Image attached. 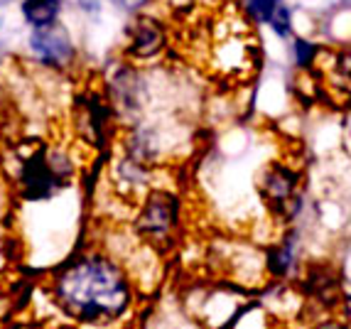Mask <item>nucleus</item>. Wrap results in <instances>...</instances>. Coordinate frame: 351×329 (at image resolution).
<instances>
[{"mask_svg":"<svg viewBox=\"0 0 351 329\" xmlns=\"http://www.w3.org/2000/svg\"><path fill=\"white\" fill-rule=\"evenodd\" d=\"M315 69L322 71V88L339 103H349L351 99V49H332L322 52Z\"/></svg>","mask_w":351,"mask_h":329,"instance_id":"20e7f679","label":"nucleus"},{"mask_svg":"<svg viewBox=\"0 0 351 329\" xmlns=\"http://www.w3.org/2000/svg\"><path fill=\"white\" fill-rule=\"evenodd\" d=\"M116 3L121 8H125V10H141V8H145L152 0H116Z\"/></svg>","mask_w":351,"mask_h":329,"instance_id":"2eb2a0df","label":"nucleus"},{"mask_svg":"<svg viewBox=\"0 0 351 329\" xmlns=\"http://www.w3.org/2000/svg\"><path fill=\"white\" fill-rule=\"evenodd\" d=\"M282 0H243V12L248 15V20L253 23H265L268 25L270 15L276 12V8Z\"/></svg>","mask_w":351,"mask_h":329,"instance_id":"ddd939ff","label":"nucleus"},{"mask_svg":"<svg viewBox=\"0 0 351 329\" xmlns=\"http://www.w3.org/2000/svg\"><path fill=\"white\" fill-rule=\"evenodd\" d=\"M302 288L315 302L334 307L339 300H344V295L339 290V278L334 273L332 265L327 263H315L302 271Z\"/></svg>","mask_w":351,"mask_h":329,"instance_id":"0eeeda50","label":"nucleus"},{"mask_svg":"<svg viewBox=\"0 0 351 329\" xmlns=\"http://www.w3.org/2000/svg\"><path fill=\"white\" fill-rule=\"evenodd\" d=\"M29 45L35 54L52 66H64L74 57V45L64 27L59 25H47V27H37L29 37Z\"/></svg>","mask_w":351,"mask_h":329,"instance_id":"423d86ee","label":"nucleus"},{"mask_svg":"<svg viewBox=\"0 0 351 329\" xmlns=\"http://www.w3.org/2000/svg\"><path fill=\"white\" fill-rule=\"evenodd\" d=\"M66 172L69 170H57V164H54V160H49L47 153H37L35 158L23 167L25 192H27V197H32V199L49 197L59 184L64 182Z\"/></svg>","mask_w":351,"mask_h":329,"instance_id":"39448f33","label":"nucleus"},{"mask_svg":"<svg viewBox=\"0 0 351 329\" xmlns=\"http://www.w3.org/2000/svg\"><path fill=\"white\" fill-rule=\"evenodd\" d=\"M310 329H351V327L349 322H341V319H322V322H317Z\"/></svg>","mask_w":351,"mask_h":329,"instance_id":"4468645a","label":"nucleus"},{"mask_svg":"<svg viewBox=\"0 0 351 329\" xmlns=\"http://www.w3.org/2000/svg\"><path fill=\"white\" fill-rule=\"evenodd\" d=\"M293 49H295V64L302 71H315L317 62H319V57L324 52L317 42L307 40V37H295Z\"/></svg>","mask_w":351,"mask_h":329,"instance_id":"9b49d317","label":"nucleus"},{"mask_svg":"<svg viewBox=\"0 0 351 329\" xmlns=\"http://www.w3.org/2000/svg\"><path fill=\"white\" fill-rule=\"evenodd\" d=\"M59 300L66 310L86 322H111L130 307V285L116 263L86 258L62 276Z\"/></svg>","mask_w":351,"mask_h":329,"instance_id":"f257e3e1","label":"nucleus"},{"mask_svg":"<svg viewBox=\"0 0 351 329\" xmlns=\"http://www.w3.org/2000/svg\"><path fill=\"white\" fill-rule=\"evenodd\" d=\"M268 25H270V29H273L278 37H282V40L293 37V8L287 5L285 0H282L280 5L276 8V12L270 15Z\"/></svg>","mask_w":351,"mask_h":329,"instance_id":"f8f14e48","label":"nucleus"},{"mask_svg":"<svg viewBox=\"0 0 351 329\" xmlns=\"http://www.w3.org/2000/svg\"><path fill=\"white\" fill-rule=\"evenodd\" d=\"M23 12L29 25L47 27V25H54V20H57L59 0H25Z\"/></svg>","mask_w":351,"mask_h":329,"instance_id":"9d476101","label":"nucleus"},{"mask_svg":"<svg viewBox=\"0 0 351 329\" xmlns=\"http://www.w3.org/2000/svg\"><path fill=\"white\" fill-rule=\"evenodd\" d=\"M302 172L287 160H276L261 175V197L270 214L282 221H290L300 212V194H302Z\"/></svg>","mask_w":351,"mask_h":329,"instance_id":"f03ea898","label":"nucleus"},{"mask_svg":"<svg viewBox=\"0 0 351 329\" xmlns=\"http://www.w3.org/2000/svg\"><path fill=\"white\" fill-rule=\"evenodd\" d=\"M265 276L273 280H287L298 273V243L293 236H282L280 241L270 243L263 251Z\"/></svg>","mask_w":351,"mask_h":329,"instance_id":"6e6552de","label":"nucleus"},{"mask_svg":"<svg viewBox=\"0 0 351 329\" xmlns=\"http://www.w3.org/2000/svg\"><path fill=\"white\" fill-rule=\"evenodd\" d=\"M165 27L155 18H141L133 25V37H130V52L135 57H155L165 49Z\"/></svg>","mask_w":351,"mask_h":329,"instance_id":"1a4fd4ad","label":"nucleus"},{"mask_svg":"<svg viewBox=\"0 0 351 329\" xmlns=\"http://www.w3.org/2000/svg\"><path fill=\"white\" fill-rule=\"evenodd\" d=\"M180 221V202L170 192H150L145 199V206L141 212L138 229L152 241H165L177 229Z\"/></svg>","mask_w":351,"mask_h":329,"instance_id":"7ed1b4c3","label":"nucleus"}]
</instances>
